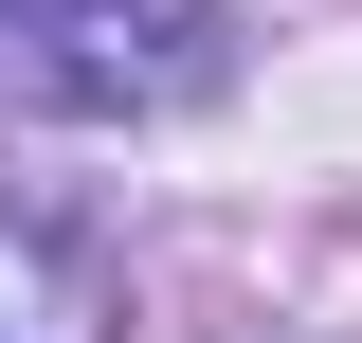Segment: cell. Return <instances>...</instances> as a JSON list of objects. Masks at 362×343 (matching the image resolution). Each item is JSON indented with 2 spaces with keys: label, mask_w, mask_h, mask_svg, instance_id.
I'll list each match as a JSON object with an SVG mask.
<instances>
[{
  "label": "cell",
  "mask_w": 362,
  "mask_h": 343,
  "mask_svg": "<svg viewBox=\"0 0 362 343\" xmlns=\"http://www.w3.org/2000/svg\"><path fill=\"white\" fill-rule=\"evenodd\" d=\"M127 0H0V37H109Z\"/></svg>",
  "instance_id": "1"
}]
</instances>
